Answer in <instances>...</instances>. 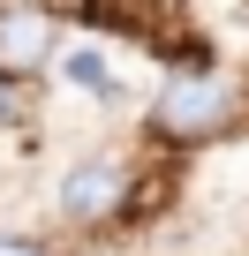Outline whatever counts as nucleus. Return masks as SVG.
<instances>
[{
	"mask_svg": "<svg viewBox=\"0 0 249 256\" xmlns=\"http://www.w3.org/2000/svg\"><path fill=\"white\" fill-rule=\"evenodd\" d=\"M226 113H234V90H226L219 76H204V68H189V76H174V83L159 90V128L181 136V144L226 128Z\"/></svg>",
	"mask_w": 249,
	"mask_h": 256,
	"instance_id": "f257e3e1",
	"label": "nucleus"
},
{
	"mask_svg": "<svg viewBox=\"0 0 249 256\" xmlns=\"http://www.w3.org/2000/svg\"><path fill=\"white\" fill-rule=\"evenodd\" d=\"M121 204H129V174H121L113 158H83V166H68V181H61V218L98 226V218H113Z\"/></svg>",
	"mask_w": 249,
	"mask_h": 256,
	"instance_id": "f03ea898",
	"label": "nucleus"
},
{
	"mask_svg": "<svg viewBox=\"0 0 249 256\" xmlns=\"http://www.w3.org/2000/svg\"><path fill=\"white\" fill-rule=\"evenodd\" d=\"M53 60V16L46 8H0V76H38Z\"/></svg>",
	"mask_w": 249,
	"mask_h": 256,
	"instance_id": "7ed1b4c3",
	"label": "nucleus"
},
{
	"mask_svg": "<svg viewBox=\"0 0 249 256\" xmlns=\"http://www.w3.org/2000/svg\"><path fill=\"white\" fill-rule=\"evenodd\" d=\"M68 83H83V90H106V83H113V76H106V53H91V46H83V53H68Z\"/></svg>",
	"mask_w": 249,
	"mask_h": 256,
	"instance_id": "20e7f679",
	"label": "nucleus"
},
{
	"mask_svg": "<svg viewBox=\"0 0 249 256\" xmlns=\"http://www.w3.org/2000/svg\"><path fill=\"white\" fill-rule=\"evenodd\" d=\"M0 256H46L38 241H23V234H0Z\"/></svg>",
	"mask_w": 249,
	"mask_h": 256,
	"instance_id": "39448f33",
	"label": "nucleus"
},
{
	"mask_svg": "<svg viewBox=\"0 0 249 256\" xmlns=\"http://www.w3.org/2000/svg\"><path fill=\"white\" fill-rule=\"evenodd\" d=\"M16 120V76H0V128Z\"/></svg>",
	"mask_w": 249,
	"mask_h": 256,
	"instance_id": "423d86ee",
	"label": "nucleus"
}]
</instances>
